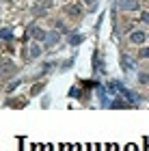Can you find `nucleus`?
Instances as JSON below:
<instances>
[{
  "label": "nucleus",
  "instance_id": "nucleus-1",
  "mask_svg": "<svg viewBox=\"0 0 149 151\" xmlns=\"http://www.w3.org/2000/svg\"><path fill=\"white\" fill-rule=\"evenodd\" d=\"M52 6V0H39L35 4V13H43V9H50Z\"/></svg>",
  "mask_w": 149,
  "mask_h": 151
},
{
  "label": "nucleus",
  "instance_id": "nucleus-2",
  "mask_svg": "<svg viewBox=\"0 0 149 151\" xmlns=\"http://www.w3.org/2000/svg\"><path fill=\"white\" fill-rule=\"evenodd\" d=\"M147 37H145V32H140V30H136V32H132V35H130V41H132V43H143V41H145Z\"/></svg>",
  "mask_w": 149,
  "mask_h": 151
},
{
  "label": "nucleus",
  "instance_id": "nucleus-3",
  "mask_svg": "<svg viewBox=\"0 0 149 151\" xmlns=\"http://www.w3.org/2000/svg\"><path fill=\"white\" fill-rule=\"evenodd\" d=\"M58 32H48V37H45V41H48V45H56L58 43Z\"/></svg>",
  "mask_w": 149,
  "mask_h": 151
},
{
  "label": "nucleus",
  "instance_id": "nucleus-4",
  "mask_svg": "<svg viewBox=\"0 0 149 151\" xmlns=\"http://www.w3.org/2000/svg\"><path fill=\"white\" fill-rule=\"evenodd\" d=\"M43 86H45V82H39V84H35V86L30 88V97H35L37 93H41V91H43Z\"/></svg>",
  "mask_w": 149,
  "mask_h": 151
},
{
  "label": "nucleus",
  "instance_id": "nucleus-5",
  "mask_svg": "<svg viewBox=\"0 0 149 151\" xmlns=\"http://www.w3.org/2000/svg\"><path fill=\"white\" fill-rule=\"evenodd\" d=\"M39 54H41V47H39V45H30V50H28V56H30V58H37Z\"/></svg>",
  "mask_w": 149,
  "mask_h": 151
},
{
  "label": "nucleus",
  "instance_id": "nucleus-6",
  "mask_svg": "<svg viewBox=\"0 0 149 151\" xmlns=\"http://www.w3.org/2000/svg\"><path fill=\"white\" fill-rule=\"evenodd\" d=\"M119 6H121V9H136V6H138V4H136V2H134V0H125V2H121Z\"/></svg>",
  "mask_w": 149,
  "mask_h": 151
},
{
  "label": "nucleus",
  "instance_id": "nucleus-7",
  "mask_svg": "<svg viewBox=\"0 0 149 151\" xmlns=\"http://www.w3.org/2000/svg\"><path fill=\"white\" fill-rule=\"evenodd\" d=\"M32 37H35V39H45L48 35H45L41 28H32Z\"/></svg>",
  "mask_w": 149,
  "mask_h": 151
},
{
  "label": "nucleus",
  "instance_id": "nucleus-8",
  "mask_svg": "<svg viewBox=\"0 0 149 151\" xmlns=\"http://www.w3.org/2000/svg\"><path fill=\"white\" fill-rule=\"evenodd\" d=\"M69 43H71V45H78V43H82V35H71Z\"/></svg>",
  "mask_w": 149,
  "mask_h": 151
},
{
  "label": "nucleus",
  "instance_id": "nucleus-9",
  "mask_svg": "<svg viewBox=\"0 0 149 151\" xmlns=\"http://www.w3.org/2000/svg\"><path fill=\"white\" fill-rule=\"evenodd\" d=\"M67 11H69V15H73V17H76V15H80V6H69Z\"/></svg>",
  "mask_w": 149,
  "mask_h": 151
},
{
  "label": "nucleus",
  "instance_id": "nucleus-10",
  "mask_svg": "<svg viewBox=\"0 0 149 151\" xmlns=\"http://www.w3.org/2000/svg\"><path fill=\"white\" fill-rule=\"evenodd\" d=\"M2 39H4V41L11 39V30H9V28H2Z\"/></svg>",
  "mask_w": 149,
  "mask_h": 151
},
{
  "label": "nucleus",
  "instance_id": "nucleus-11",
  "mask_svg": "<svg viewBox=\"0 0 149 151\" xmlns=\"http://www.w3.org/2000/svg\"><path fill=\"white\" fill-rule=\"evenodd\" d=\"M123 67H125V69H132V60L127 58V56L123 58Z\"/></svg>",
  "mask_w": 149,
  "mask_h": 151
},
{
  "label": "nucleus",
  "instance_id": "nucleus-12",
  "mask_svg": "<svg viewBox=\"0 0 149 151\" xmlns=\"http://www.w3.org/2000/svg\"><path fill=\"white\" fill-rule=\"evenodd\" d=\"M140 82H143V84H149V73H140Z\"/></svg>",
  "mask_w": 149,
  "mask_h": 151
},
{
  "label": "nucleus",
  "instance_id": "nucleus-13",
  "mask_svg": "<svg viewBox=\"0 0 149 151\" xmlns=\"http://www.w3.org/2000/svg\"><path fill=\"white\" fill-rule=\"evenodd\" d=\"M125 151H138L136 145H125Z\"/></svg>",
  "mask_w": 149,
  "mask_h": 151
},
{
  "label": "nucleus",
  "instance_id": "nucleus-14",
  "mask_svg": "<svg viewBox=\"0 0 149 151\" xmlns=\"http://www.w3.org/2000/svg\"><path fill=\"white\" fill-rule=\"evenodd\" d=\"M143 22L149 24V11H143Z\"/></svg>",
  "mask_w": 149,
  "mask_h": 151
},
{
  "label": "nucleus",
  "instance_id": "nucleus-15",
  "mask_svg": "<svg viewBox=\"0 0 149 151\" xmlns=\"http://www.w3.org/2000/svg\"><path fill=\"white\" fill-rule=\"evenodd\" d=\"M108 149H110V151H119V147H117V145H108Z\"/></svg>",
  "mask_w": 149,
  "mask_h": 151
},
{
  "label": "nucleus",
  "instance_id": "nucleus-16",
  "mask_svg": "<svg viewBox=\"0 0 149 151\" xmlns=\"http://www.w3.org/2000/svg\"><path fill=\"white\" fill-rule=\"evenodd\" d=\"M143 56H145V58H149V47H147V50H143Z\"/></svg>",
  "mask_w": 149,
  "mask_h": 151
},
{
  "label": "nucleus",
  "instance_id": "nucleus-17",
  "mask_svg": "<svg viewBox=\"0 0 149 151\" xmlns=\"http://www.w3.org/2000/svg\"><path fill=\"white\" fill-rule=\"evenodd\" d=\"M89 149H91V151H97V149H101V147H97V145H91Z\"/></svg>",
  "mask_w": 149,
  "mask_h": 151
},
{
  "label": "nucleus",
  "instance_id": "nucleus-18",
  "mask_svg": "<svg viewBox=\"0 0 149 151\" xmlns=\"http://www.w3.org/2000/svg\"><path fill=\"white\" fill-rule=\"evenodd\" d=\"M58 149H60V151H69V147H65V145H60Z\"/></svg>",
  "mask_w": 149,
  "mask_h": 151
},
{
  "label": "nucleus",
  "instance_id": "nucleus-19",
  "mask_svg": "<svg viewBox=\"0 0 149 151\" xmlns=\"http://www.w3.org/2000/svg\"><path fill=\"white\" fill-rule=\"evenodd\" d=\"M82 2H86V4H95V0H82Z\"/></svg>",
  "mask_w": 149,
  "mask_h": 151
},
{
  "label": "nucleus",
  "instance_id": "nucleus-20",
  "mask_svg": "<svg viewBox=\"0 0 149 151\" xmlns=\"http://www.w3.org/2000/svg\"><path fill=\"white\" fill-rule=\"evenodd\" d=\"M73 149H76V151H82V147H73Z\"/></svg>",
  "mask_w": 149,
  "mask_h": 151
},
{
  "label": "nucleus",
  "instance_id": "nucleus-21",
  "mask_svg": "<svg viewBox=\"0 0 149 151\" xmlns=\"http://www.w3.org/2000/svg\"><path fill=\"white\" fill-rule=\"evenodd\" d=\"M45 151H52V147H50V145H48V147H45Z\"/></svg>",
  "mask_w": 149,
  "mask_h": 151
},
{
  "label": "nucleus",
  "instance_id": "nucleus-22",
  "mask_svg": "<svg viewBox=\"0 0 149 151\" xmlns=\"http://www.w3.org/2000/svg\"><path fill=\"white\" fill-rule=\"evenodd\" d=\"M145 147H147V151H149V142H147V140H145Z\"/></svg>",
  "mask_w": 149,
  "mask_h": 151
}]
</instances>
